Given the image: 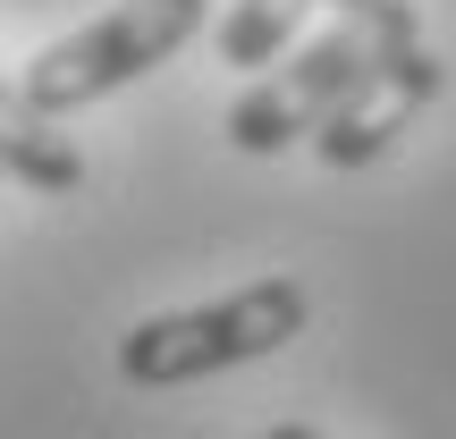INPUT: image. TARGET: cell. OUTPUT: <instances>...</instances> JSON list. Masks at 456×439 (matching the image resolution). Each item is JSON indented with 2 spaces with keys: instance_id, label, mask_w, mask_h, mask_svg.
<instances>
[{
  "instance_id": "cell-3",
  "label": "cell",
  "mask_w": 456,
  "mask_h": 439,
  "mask_svg": "<svg viewBox=\"0 0 456 439\" xmlns=\"http://www.w3.org/2000/svg\"><path fill=\"white\" fill-rule=\"evenodd\" d=\"M203 9H212V0H118V9H102L94 26L60 34L51 51H34V68L17 77V93H26L43 118H68V110H85V102L118 93V85L152 77L169 51H186L203 34Z\"/></svg>"
},
{
  "instance_id": "cell-1",
  "label": "cell",
  "mask_w": 456,
  "mask_h": 439,
  "mask_svg": "<svg viewBox=\"0 0 456 439\" xmlns=\"http://www.w3.org/2000/svg\"><path fill=\"white\" fill-rule=\"evenodd\" d=\"M305 321H313L305 279L262 271V279H245V288L212 296V305L135 321L127 338H118V380H127V389H186V380H212V372L279 355L288 338H305Z\"/></svg>"
},
{
  "instance_id": "cell-8",
  "label": "cell",
  "mask_w": 456,
  "mask_h": 439,
  "mask_svg": "<svg viewBox=\"0 0 456 439\" xmlns=\"http://www.w3.org/2000/svg\"><path fill=\"white\" fill-rule=\"evenodd\" d=\"M338 17H372V9H389V0H330Z\"/></svg>"
},
{
  "instance_id": "cell-2",
  "label": "cell",
  "mask_w": 456,
  "mask_h": 439,
  "mask_svg": "<svg viewBox=\"0 0 456 439\" xmlns=\"http://www.w3.org/2000/svg\"><path fill=\"white\" fill-rule=\"evenodd\" d=\"M406 26H423L414 0H389V9H372V17H338L330 34L296 43L288 60L254 85V93L228 102V144L254 152V161H271V152H288V144H313V135L346 110V93L372 77V60H380Z\"/></svg>"
},
{
  "instance_id": "cell-4",
  "label": "cell",
  "mask_w": 456,
  "mask_h": 439,
  "mask_svg": "<svg viewBox=\"0 0 456 439\" xmlns=\"http://www.w3.org/2000/svg\"><path fill=\"white\" fill-rule=\"evenodd\" d=\"M440 85H448V68H440V51L423 43V26H406L389 51L372 60V77L346 93V110L330 118L322 135H313V152H322L330 169H363V161H380V152L397 144V135L414 127V118L440 102Z\"/></svg>"
},
{
  "instance_id": "cell-7",
  "label": "cell",
  "mask_w": 456,
  "mask_h": 439,
  "mask_svg": "<svg viewBox=\"0 0 456 439\" xmlns=\"http://www.w3.org/2000/svg\"><path fill=\"white\" fill-rule=\"evenodd\" d=\"M262 439H322V431H313V423H271Z\"/></svg>"
},
{
  "instance_id": "cell-5",
  "label": "cell",
  "mask_w": 456,
  "mask_h": 439,
  "mask_svg": "<svg viewBox=\"0 0 456 439\" xmlns=\"http://www.w3.org/2000/svg\"><path fill=\"white\" fill-rule=\"evenodd\" d=\"M0 178H26L34 195H77L85 152L60 135V118H43L9 77H0Z\"/></svg>"
},
{
  "instance_id": "cell-6",
  "label": "cell",
  "mask_w": 456,
  "mask_h": 439,
  "mask_svg": "<svg viewBox=\"0 0 456 439\" xmlns=\"http://www.w3.org/2000/svg\"><path fill=\"white\" fill-rule=\"evenodd\" d=\"M322 9V0H228L220 17V60L228 68H271L296 51V26Z\"/></svg>"
}]
</instances>
